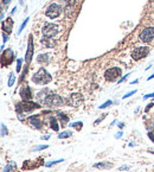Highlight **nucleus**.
<instances>
[{"mask_svg":"<svg viewBox=\"0 0 154 172\" xmlns=\"http://www.w3.org/2000/svg\"><path fill=\"white\" fill-rule=\"evenodd\" d=\"M51 75L45 70L44 68H40L32 77V81L37 84H47L49 82H51Z\"/></svg>","mask_w":154,"mask_h":172,"instance_id":"f257e3e1","label":"nucleus"},{"mask_svg":"<svg viewBox=\"0 0 154 172\" xmlns=\"http://www.w3.org/2000/svg\"><path fill=\"white\" fill-rule=\"evenodd\" d=\"M44 103L49 107H61L64 103V100L57 94H51L45 97Z\"/></svg>","mask_w":154,"mask_h":172,"instance_id":"f03ea898","label":"nucleus"},{"mask_svg":"<svg viewBox=\"0 0 154 172\" xmlns=\"http://www.w3.org/2000/svg\"><path fill=\"white\" fill-rule=\"evenodd\" d=\"M40 106L38 103L34 102H30V101H23L22 103H17L16 106V110L20 114L22 112H31L34 108H39Z\"/></svg>","mask_w":154,"mask_h":172,"instance_id":"7ed1b4c3","label":"nucleus"},{"mask_svg":"<svg viewBox=\"0 0 154 172\" xmlns=\"http://www.w3.org/2000/svg\"><path fill=\"white\" fill-rule=\"evenodd\" d=\"M58 32V26L56 24H51V23H46L43 27V34L46 38H51L56 36Z\"/></svg>","mask_w":154,"mask_h":172,"instance_id":"20e7f679","label":"nucleus"},{"mask_svg":"<svg viewBox=\"0 0 154 172\" xmlns=\"http://www.w3.org/2000/svg\"><path fill=\"white\" fill-rule=\"evenodd\" d=\"M62 13V7L58 5V4H51L47 9H46V11H45V14L49 17V18H57L59 14Z\"/></svg>","mask_w":154,"mask_h":172,"instance_id":"39448f33","label":"nucleus"},{"mask_svg":"<svg viewBox=\"0 0 154 172\" xmlns=\"http://www.w3.org/2000/svg\"><path fill=\"white\" fill-rule=\"evenodd\" d=\"M121 76V69L120 68H110L108 69L106 73H104V77L107 81H110V82H114L117 80V77Z\"/></svg>","mask_w":154,"mask_h":172,"instance_id":"423d86ee","label":"nucleus"},{"mask_svg":"<svg viewBox=\"0 0 154 172\" xmlns=\"http://www.w3.org/2000/svg\"><path fill=\"white\" fill-rule=\"evenodd\" d=\"M148 52H149V50H148V48H146V46L136 48V49L133 50L132 57L135 61H139V59H141V58H145V57L148 55Z\"/></svg>","mask_w":154,"mask_h":172,"instance_id":"0eeeda50","label":"nucleus"},{"mask_svg":"<svg viewBox=\"0 0 154 172\" xmlns=\"http://www.w3.org/2000/svg\"><path fill=\"white\" fill-rule=\"evenodd\" d=\"M140 39L147 43V42H151L152 39H154V27H146L143 29L142 32L140 33Z\"/></svg>","mask_w":154,"mask_h":172,"instance_id":"6e6552de","label":"nucleus"},{"mask_svg":"<svg viewBox=\"0 0 154 172\" xmlns=\"http://www.w3.org/2000/svg\"><path fill=\"white\" fill-rule=\"evenodd\" d=\"M14 56H13V52L11 50H6L4 54H2V65H9L13 61Z\"/></svg>","mask_w":154,"mask_h":172,"instance_id":"1a4fd4ad","label":"nucleus"},{"mask_svg":"<svg viewBox=\"0 0 154 172\" xmlns=\"http://www.w3.org/2000/svg\"><path fill=\"white\" fill-rule=\"evenodd\" d=\"M29 124L36 129L42 128V122L39 120V115H32V116H30L29 118Z\"/></svg>","mask_w":154,"mask_h":172,"instance_id":"9d476101","label":"nucleus"},{"mask_svg":"<svg viewBox=\"0 0 154 172\" xmlns=\"http://www.w3.org/2000/svg\"><path fill=\"white\" fill-rule=\"evenodd\" d=\"M20 96L23 97L24 101H30L32 99V94H31V90H30V87H24L22 90H20Z\"/></svg>","mask_w":154,"mask_h":172,"instance_id":"9b49d317","label":"nucleus"},{"mask_svg":"<svg viewBox=\"0 0 154 172\" xmlns=\"http://www.w3.org/2000/svg\"><path fill=\"white\" fill-rule=\"evenodd\" d=\"M2 30L6 33H11L12 32V27H13V20L12 18H7L6 20L2 22Z\"/></svg>","mask_w":154,"mask_h":172,"instance_id":"f8f14e48","label":"nucleus"},{"mask_svg":"<svg viewBox=\"0 0 154 172\" xmlns=\"http://www.w3.org/2000/svg\"><path fill=\"white\" fill-rule=\"evenodd\" d=\"M33 54V43H32V37H30V41H29V48H27V52H26V62H30L31 58H32Z\"/></svg>","mask_w":154,"mask_h":172,"instance_id":"ddd939ff","label":"nucleus"},{"mask_svg":"<svg viewBox=\"0 0 154 172\" xmlns=\"http://www.w3.org/2000/svg\"><path fill=\"white\" fill-rule=\"evenodd\" d=\"M94 167H96V169H106V170H108V169H111V167H113V164L109 163V161H102V163H97V164H95V165H94Z\"/></svg>","mask_w":154,"mask_h":172,"instance_id":"4468645a","label":"nucleus"},{"mask_svg":"<svg viewBox=\"0 0 154 172\" xmlns=\"http://www.w3.org/2000/svg\"><path fill=\"white\" fill-rule=\"evenodd\" d=\"M71 101H72L74 106H75V107H77L79 103H82L83 99H82V96H81L79 94H72V95H71Z\"/></svg>","mask_w":154,"mask_h":172,"instance_id":"2eb2a0df","label":"nucleus"},{"mask_svg":"<svg viewBox=\"0 0 154 172\" xmlns=\"http://www.w3.org/2000/svg\"><path fill=\"white\" fill-rule=\"evenodd\" d=\"M58 118H59V121H61L62 126L65 127L66 125H68V122H69V118L66 116L65 114H63V113H58Z\"/></svg>","mask_w":154,"mask_h":172,"instance_id":"dca6fc26","label":"nucleus"},{"mask_svg":"<svg viewBox=\"0 0 154 172\" xmlns=\"http://www.w3.org/2000/svg\"><path fill=\"white\" fill-rule=\"evenodd\" d=\"M50 127L54 129V131H56V132H57L58 128H59V127H58V125H57V120H56L54 116H51V118H50Z\"/></svg>","mask_w":154,"mask_h":172,"instance_id":"f3484780","label":"nucleus"},{"mask_svg":"<svg viewBox=\"0 0 154 172\" xmlns=\"http://www.w3.org/2000/svg\"><path fill=\"white\" fill-rule=\"evenodd\" d=\"M71 135H72V132L65 131V132H63V133L58 134V138H59V139H65V138H70Z\"/></svg>","mask_w":154,"mask_h":172,"instance_id":"a211bd4d","label":"nucleus"},{"mask_svg":"<svg viewBox=\"0 0 154 172\" xmlns=\"http://www.w3.org/2000/svg\"><path fill=\"white\" fill-rule=\"evenodd\" d=\"M38 62L39 63H47V55H39L38 56Z\"/></svg>","mask_w":154,"mask_h":172,"instance_id":"6ab92c4d","label":"nucleus"},{"mask_svg":"<svg viewBox=\"0 0 154 172\" xmlns=\"http://www.w3.org/2000/svg\"><path fill=\"white\" fill-rule=\"evenodd\" d=\"M14 81H16V76H14L13 73H11V74H10V78H9V83H7V86L12 87L13 86V83H14Z\"/></svg>","mask_w":154,"mask_h":172,"instance_id":"aec40b11","label":"nucleus"},{"mask_svg":"<svg viewBox=\"0 0 154 172\" xmlns=\"http://www.w3.org/2000/svg\"><path fill=\"white\" fill-rule=\"evenodd\" d=\"M27 22H29V18H26V19H25V22H24V23L22 24V25H20V27H19V30H18V33H20V32L23 31V30H24V27L26 26Z\"/></svg>","mask_w":154,"mask_h":172,"instance_id":"412c9836","label":"nucleus"},{"mask_svg":"<svg viewBox=\"0 0 154 172\" xmlns=\"http://www.w3.org/2000/svg\"><path fill=\"white\" fill-rule=\"evenodd\" d=\"M6 134H7V128L5 127V125H4V124H1V135H2V137H5Z\"/></svg>","mask_w":154,"mask_h":172,"instance_id":"4be33fe9","label":"nucleus"},{"mask_svg":"<svg viewBox=\"0 0 154 172\" xmlns=\"http://www.w3.org/2000/svg\"><path fill=\"white\" fill-rule=\"evenodd\" d=\"M63 159H59V160H55V161H51V163H47L45 166L46 167H50V166H52V165H55V164H58V163H62Z\"/></svg>","mask_w":154,"mask_h":172,"instance_id":"5701e85b","label":"nucleus"},{"mask_svg":"<svg viewBox=\"0 0 154 172\" xmlns=\"http://www.w3.org/2000/svg\"><path fill=\"white\" fill-rule=\"evenodd\" d=\"M22 63H23V59L22 58H18V61H17V71H20V69H22Z\"/></svg>","mask_w":154,"mask_h":172,"instance_id":"b1692460","label":"nucleus"},{"mask_svg":"<svg viewBox=\"0 0 154 172\" xmlns=\"http://www.w3.org/2000/svg\"><path fill=\"white\" fill-rule=\"evenodd\" d=\"M44 149H47V145H40V146H37L34 147L33 151H40V150H44Z\"/></svg>","mask_w":154,"mask_h":172,"instance_id":"393cba45","label":"nucleus"},{"mask_svg":"<svg viewBox=\"0 0 154 172\" xmlns=\"http://www.w3.org/2000/svg\"><path fill=\"white\" fill-rule=\"evenodd\" d=\"M111 103H113V101H107V102H104V103H103V105H102V106H100V108H101V109H103V108H106V107H108V106H110V105H111Z\"/></svg>","mask_w":154,"mask_h":172,"instance_id":"a878e982","label":"nucleus"},{"mask_svg":"<svg viewBox=\"0 0 154 172\" xmlns=\"http://www.w3.org/2000/svg\"><path fill=\"white\" fill-rule=\"evenodd\" d=\"M13 166H14L13 164H9V165H7L6 167H5V170H4V172H9V171H10V170H11V169H12V167H13Z\"/></svg>","mask_w":154,"mask_h":172,"instance_id":"bb28decb","label":"nucleus"},{"mask_svg":"<svg viewBox=\"0 0 154 172\" xmlns=\"http://www.w3.org/2000/svg\"><path fill=\"white\" fill-rule=\"evenodd\" d=\"M82 125H83L82 122H75V124H71L70 126H71V127H79V126H82Z\"/></svg>","mask_w":154,"mask_h":172,"instance_id":"cd10ccee","label":"nucleus"},{"mask_svg":"<svg viewBox=\"0 0 154 172\" xmlns=\"http://www.w3.org/2000/svg\"><path fill=\"white\" fill-rule=\"evenodd\" d=\"M135 93H136V90H133V91H131V93H128V94H126V95L123 96V99H127V97L132 96L133 94H135Z\"/></svg>","mask_w":154,"mask_h":172,"instance_id":"c85d7f7f","label":"nucleus"},{"mask_svg":"<svg viewBox=\"0 0 154 172\" xmlns=\"http://www.w3.org/2000/svg\"><path fill=\"white\" fill-rule=\"evenodd\" d=\"M148 97H154V93H152V94H148V95H145V96H143V100H147Z\"/></svg>","mask_w":154,"mask_h":172,"instance_id":"c756f323","label":"nucleus"},{"mask_svg":"<svg viewBox=\"0 0 154 172\" xmlns=\"http://www.w3.org/2000/svg\"><path fill=\"white\" fill-rule=\"evenodd\" d=\"M148 137H149V139H151L154 142V135H153V133H148Z\"/></svg>","mask_w":154,"mask_h":172,"instance_id":"7c9ffc66","label":"nucleus"},{"mask_svg":"<svg viewBox=\"0 0 154 172\" xmlns=\"http://www.w3.org/2000/svg\"><path fill=\"white\" fill-rule=\"evenodd\" d=\"M128 76H129V74H127V75L124 76V77H122L121 80H120V81H119V83H121V82H123V81H124V80H126V78H127V77H128Z\"/></svg>","mask_w":154,"mask_h":172,"instance_id":"2f4dec72","label":"nucleus"},{"mask_svg":"<svg viewBox=\"0 0 154 172\" xmlns=\"http://www.w3.org/2000/svg\"><path fill=\"white\" fill-rule=\"evenodd\" d=\"M152 106H153V103H149V105H148V106L146 107V109H145V110H146V112H148V110L151 109V107H152Z\"/></svg>","mask_w":154,"mask_h":172,"instance_id":"473e14b6","label":"nucleus"},{"mask_svg":"<svg viewBox=\"0 0 154 172\" xmlns=\"http://www.w3.org/2000/svg\"><path fill=\"white\" fill-rule=\"evenodd\" d=\"M2 37H4V42H7V39H9V37H7V34H2Z\"/></svg>","mask_w":154,"mask_h":172,"instance_id":"72a5a7b5","label":"nucleus"},{"mask_svg":"<svg viewBox=\"0 0 154 172\" xmlns=\"http://www.w3.org/2000/svg\"><path fill=\"white\" fill-rule=\"evenodd\" d=\"M2 2H4V4H6V5H9V4L11 2V0H2Z\"/></svg>","mask_w":154,"mask_h":172,"instance_id":"f704fd0d","label":"nucleus"},{"mask_svg":"<svg viewBox=\"0 0 154 172\" xmlns=\"http://www.w3.org/2000/svg\"><path fill=\"white\" fill-rule=\"evenodd\" d=\"M128 169H129L128 166H121V167H120V170H128Z\"/></svg>","mask_w":154,"mask_h":172,"instance_id":"c9c22d12","label":"nucleus"},{"mask_svg":"<svg viewBox=\"0 0 154 172\" xmlns=\"http://www.w3.org/2000/svg\"><path fill=\"white\" fill-rule=\"evenodd\" d=\"M122 137V132H120V133H119V134H117V135H116V137H115V138H116V139H117V138H121Z\"/></svg>","mask_w":154,"mask_h":172,"instance_id":"e433bc0d","label":"nucleus"},{"mask_svg":"<svg viewBox=\"0 0 154 172\" xmlns=\"http://www.w3.org/2000/svg\"><path fill=\"white\" fill-rule=\"evenodd\" d=\"M42 139H43V140H46V139H49V135H45V137H42Z\"/></svg>","mask_w":154,"mask_h":172,"instance_id":"4c0bfd02","label":"nucleus"},{"mask_svg":"<svg viewBox=\"0 0 154 172\" xmlns=\"http://www.w3.org/2000/svg\"><path fill=\"white\" fill-rule=\"evenodd\" d=\"M139 82V80H135V81H133L132 82V84H135V83H138Z\"/></svg>","mask_w":154,"mask_h":172,"instance_id":"58836bf2","label":"nucleus"},{"mask_svg":"<svg viewBox=\"0 0 154 172\" xmlns=\"http://www.w3.org/2000/svg\"><path fill=\"white\" fill-rule=\"evenodd\" d=\"M16 11H17V7H14V9L12 10V12H11V13H12V14H13V13H14V12H16Z\"/></svg>","mask_w":154,"mask_h":172,"instance_id":"ea45409f","label":"nucleus"},{"mask_svg":"<svg viewBox=\"0 0 154 172\" xmlns=\"http://www.w3.org/2000/svg\"><path fill=\"white\" fill-rule=\"evenodd\" d=\"M148 152H151V153H153L154 154V150H152V149H148Z\"/></svg>","mask_w":154,"mask_h":172,"instance_id":"a19ab883","label":"nucleus"},{"mask_svg":"<svg viewBox=\"0 0 154 172\" xmlns=\"http://www.w3.org/2000/svg\"><path fill=\"white\" fill-rule=\"evenodd\" d=\"M152 78H154V74L152 76H149V77H148V80H152Z\"/></svg>","mask_w":154,"mask_h":172,"instance_id":"79ce46f5","label":"nucleus"},{"mask_svg":"<svg viewBox=\"0 0 154 172\" xmlns=\"http://www.w3.org/2000/svg\"><path fill=\"white\" fill-rule=\"evenodd\" d=\"M20 4H24V1H23V0H20Z\"/></svg>","mask_w":154,"mask_h":172,"instance_id":"37998d69","label":"nucleus"}]
</instances>
